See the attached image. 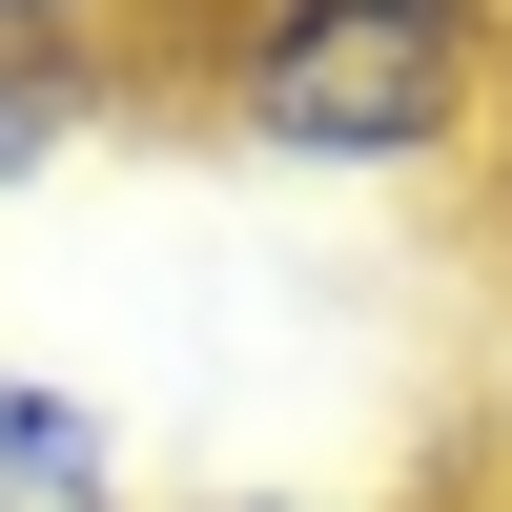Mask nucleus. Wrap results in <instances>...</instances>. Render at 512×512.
Here are the masks:
<instances>
[{
    "instance_id": "obj_7",
    "label": "nucleus",
    "mask_w": 512,
    "mask_h": 512,
    "mask_svg": "<svg viewBox=\"0 0 512 512\" xmlns=\"http://www.w3.org/2000/svg\"><path fill=\"white\" fill-rule=\"evenodd\" d=\"M492 144H512V0H492Z\"/></svg>"
},
{
    "instance_id": "obj_5",
    "label": "nucleus",
    "mask_w": 512,
    "mask_h": 512,
    "mask_svg": "<svg viewBox=\"0 0 512 512\" xmlns=\"http://www.w3.org/2000/svg\"><path fill=\"white\" fill-rule=\"evenodd\" d=\"M472 512H512V369H492V431H472Z\"/></svg>"
},
{
    "instance_id": "obj_3",
    "label": "nucleus",
    "mask_w": 512,
    "mask_h": 512,
    "mask_svg": "<svg viewBox=\"0 0 512 512\" xmlns=\"http://www.w3.org/2000/svg\"><path fill=\"white\" fill-rule=\"evenodd\" d=\"M123 103H144V62H103V41H0V185L82 164Z\"/></svg>"
},
{
    "instance_id": "obj_6",
    "label": "nucleus",
    "mask_w": 512,
    "mask_h": 512,
    "mask_svg": "<svg viewBox=\"0 0 512 512\" xmlns=\"http://www.w3.org/2000/svg\"><path fill=\"white\" fill-rule=\"evenodd\" d=\"M185 512H369V492H185Z\"/></svg>"
},
{
    "instance_id": "obj_4",
    "label": "nucleus",
    "mask_w": 512,
    "mask_h": 512,
    "mask_svg": "<svg viewBox=\"0 0 512 512\" xmlns=\"http://www.w3.org/2000/svg\"><path fill=\"white\" fill-rule=\"evenodd\" d=\"M123 0H0V41H103Z\"/></svg>"
},
{
    "instance_id": "obj_1",
    "label": "nucleus",
    "mask_w": 512,
    "mask_h": 512,
    "mask_svg": "<svg viewBox=\"0 0 512 512\" xmlns=\"http://www.w3.org/2000/svg\"><path fill=\"white\" fill-rule=\"evenodd\" d=\"M164 103L287 185H451L492 164V0H164Z\"/></svg>"
},
{
    "instance_id": "obj_8",
    "label": "nucleus",
    "mask_w": 512,
    "mask_h": 512,
    "mask_svg": "<svg viewBox=\"0 0 512 512\" xmlns=\"http://www.w3.org/2000/svg\"><path fill=\"white\" fill-rule=\"evenodd\" d=\"M123 21H164V0H123Z\"/></svg>"
},
{
    "instance_id": "obj_2",
    "label": "nucleus",
    "mask_w": 512,
    "mask_h": 512,
    "mask_svg": "<svg viewBox=\"0 0 512 512\" xmlns=\"http://www.w3.org/2000/svg\"><path fill=\"white\" fill-rule=\"evenodd\" d=\"M0 512H144L123 410L82 390V369H41V349H0Z\"/></svg>"
}]
</instances>
